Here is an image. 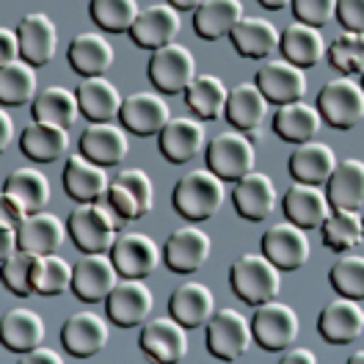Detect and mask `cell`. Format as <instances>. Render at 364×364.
<instances>
[{"label": "cell", "instance_id": "cell-1", "mask_svg": "<svg viewBox=\"0 0 364 364\" xmlns=\"http://www.w3.org/2000/svg\"><path fill=\"white\" fill-rule=\"evenodd\" d=\"M224 199H227L224 180L213 168H193L182 174L171 193L174 210L185 221H193V224L213 218L224 207Z\"/></svg>", "mask_w": 364, "mask_h": 364}, {"label": "cell", "instance_id": "cell-2", "mask_svg": "<svg viewBox=\"0 0 364 364\" xmlns=\"http://www.w3.org/2000/svg\"><path fill=\"white\" fill-rule=\"evenodd\" d=\"M229 287L243 304L259 306V304L279 296L282 268L271 262L262 251H246L229 268Z\"/></svg>", "mask_w": 364, "mask_h": 364}, {"label": "cell", "instance_id": "cell-3", "mask_svg": "<svg viewBox=\"0 0 364 364\" xmlns=\"http://www.w3.org/2000/svg\"><path fill=\"white\" fill-rule=\"evenodd\" d=\"M69 237L80 249V254L89 251H111L116 243V229L122 221L114 215V210L102 202H77L69 213Z\"/></svg>", "mask_w": 364, "mask_h": 364}, {"label": "cell", "instance_id": "cell-4", "mask_svg": "<svg viewBox=\"0 0 364 364\" xmlns=\"http://www.w3.org/2000/svg\"><path fill=\"white\" fill-rule=\"evenodd\" d=\"M315 105L334 130H353L364 119V86L350 75H340L323 83Z\"/></svg>", "mask_w": 364, "mask_h": 364}, {"label": "cell", "instance_id": "cell-5", "mask_svg": "<svg viewBox=\"0 0 364 364\" xmlns=\"http://www.w3.org/2000/svg\"><path fill=\"white\" fill-rule=\"evenodd\" d=\"M105 205L114 210L122 224L144 218L155 205V185L144 168H122L111 180Z\"/></svg>", "mask_w": 364, "mask_h": 364}, {"label": "cell", "instance_id": "cell-6", "mask_svg": "<svg viewBox=\"0 0 364 364\" xmlns=\"http://www.w3.org/2000/svg\"><path fill=\"white\" fill-rule=\"evenodd\" d=\"M207 328V350L215 356V359H224V362H237L249 353L251 342H254V328H251V320L232 309H215V315L210 318Z\"/></svg>", "mask_w": 364, "mask_h": 364}, {"label": "cell", "instance_id": "cell-7", "mask_svg": "<svg viewBox=\"0 0 364 364\" xmlns=\"http://www.w3.org/2000/svg\"><path fill=\"white\" fill-rule=\"evenodd\" d=\"M205 160L207 168H213L224 182H237L249 171H254L257 149L246 133L229 130V133H215L207 141Z\"/></svg>", "mask_w": 364, "mask_h": 364}, {"label": "cell", "instance_id": "cell-8", "mask_svg": "<svg viewBox=\"0 0 364 364\" xmlns=\"http://www.w3.org/2000/svg\"><path fill=\"white\" fill-rule=\"evenodd\" d=\"M149 83L160 91V94H185V89L196 80V58L185 45H171L158 47L149 55Z\"/></svg>", "mask_w": 364, "mask_h": 364}, {"label": "cell", "instance_id": "cell-9", "mask_svg": "<svg viewBox=\"0 0 364 364\" xmlns=\"http://www.w3.org/2000/svg\"><path fill=\"white\" fill-rule=\"evenodd\" d=\"M251 328H254V342L259 348L276 353V350H287L298 340L301 320H298V312L290 304L271 298V301H265L254 309Z\"/></svg>", "mask_w": 364, "mask_h": 364}, {"label": "cell", "instance_id": "cell-10", "mask_svg": "<svg viewBox=\"0 0 364 364\" xmlns=\"http://www.w3.org/2000/svg\"><path fill=\"white\" fill-rule=\"evenodd\" d=\"M119 268H116L111 251H89L75 262V282L72 293L83 304H100L111 296L119 284Z\"/></svg>", "mask_w": 364, "mask_h": 364}, {"label": "cell", "instance_id": "cell-11", "mask_svg": "<svg viewBox=\"0 0 364 364\" xmlns=\"http://www.w3.org/2000/svg\"><path fill=\"white\" fill-rule=\"evenodd\" d=\"M155 309V296L149 290V284L144 279H122L111 290V296L105 298V312L111 323L119 328H136L144 326Z\"/></svg>", "mask_w": 364, "mask_h": 364}, {"label": "cell", "instance_id": "cell-12", "mask_svg": "<svg viewBox=\"0 0 364 364\" xmlns=\"http://www.w3.org/2000/svg\"><path fill=\"white\" fill-rule=\"evenodd\" d=\"M213 251V240L202 227H196L193 221L185 227L174 229L166 237V249H163V259L166 268L171 273H196L199 268H205V262L210 259Z\"/></svg>", "mask_w": 364, "mask_h": 364}, {"label": "cell", "instance_id": "cell-13", "mask_svg": "<svg viewBox=\"0 0 364 364\" xmlns=\"http://www.w3.org/2000/svg\"><path fill=\"white\" fill-rule=\"evenodd\" d=\"M111 340V326L108 320L91 309H80L69 315L61 326V345L69 356L75 359H91L97 356Z\"/></svg>", "mask_w": 364, "mask_h": 364}, {"label": "cell", "instance_id": "cell-14", "mask_svg": "<svg viewBox=\"0 0 364 364\" xmlns=\"http://www.w3.org/2000/svg\"><path fill=\"white\" fill-rule=\"evenodd\" d=\"M141 350L160 364H177L188 353V328L177 318H152L144 323V331L138 337Z\"/></svg>", "mask_w": 364, "mask_h": 364}, {"label": "cell", "instance_id": "cell-15", "mask_svg": "<svg viewBox=\"0 0 364 364\" xmlns=\"http://www.w3.org/2000/svg\"><path fill=\"white\" fill-rule=\"evenodd\" d=\"M262 254L271 262H276L282 271H298V268H304L309 262V254H312L306 229L293 224L290 218L273 224L262 235Z\"/></svg>", "mask_w": 364, "mask_h": 364}, {"label": "cell", "instance_id": "cell-16", "mask_svg": "<svg viewBox=\"0 0 364 364\" xmlns=\"http://www.w3.org/2000/svg\"><path fill=\"white\" fill-rule=\"evenodd\" d=\"M119 122L133 136H160V130L171 122V108L160 91H136V94L124 97Z\"/></svg>", "mask_w": 364, "mask_h": 364}, {"label": "cell", "instance_id": "cell-17", "mask_svg": "<svg viewBox=\"0 0 364 364\" xmlns=\"http://www.w3.org/2000/svg\"><path fill=\"white\" fill-rule=\"evenodd\" d=\"M257 86L262 89V94L276 102V105H287L306 97L309 80H306V69L296 67L293 61L282 58H268L262 67L257 69Z\"/></svg>", "mask_w": 364, "mask_h": 364}, {"label": "cell", "instance_id": "cell-18", "mask_svg": "<svg viewBox=\"0 0 364 364\" xmlns=\"http://www.w3.org/2000/svg\"><path fill=\"white\" fill-rule=\"evenodd\" d=\"M158 144L163 158L182 166L207 149V130L193 116H171V122L160 130Z\"/></svg>", "mask_w": 364, "mask_h": 364}, {"label": "cell", "instance_id": "cell-19", "mask_svg": "<svg viewBox=\"0 0 364 364\" xmlns=\"http://www.w3.org/2000/svg\"><path fill=\"white\" fill-rule=\"evenodd\" d=\"M320 337L331 345H348L364 334V309L356 298H331L318 315Z\"/></svg>", "mask_w": 364, "mask_h": 364}, {"label": "cell", "instance_id": "cell-20", "mask_svg": "<svg viewBox=\"0 0 364 364\" xmlns=\"http://www.w3.org/2000/svg\"><path fill=\"white\" fill-rule=\"evenodd\" d=\"M111 174L108 166L80 155H69L64 166V191L75 202H102L111 188Z\"/></svg>", "mask_w": 364, "mask_h": 364}, {"label": "cell", "instance_id": "cell-21", "mask_svg": "<svg viewBox=\"0 0 364 364\" xmlns=\"http://www.w3.org/2000/svg\"><path fill=\"white\" fill-rule=\"evenodd\" d=\"M180 28V9H174L171 3H152L141 9L136 25L130 28V39L141 50H158V47L171 45Z\"/></svg>", "mask_w": 364, "mask_h": 364}, {"label": "cell", "instance_id": "cell-22", "mask_svg": "<svg viewBox=\"0 0 364 364\" xmlns=\"http://www.w3.org/2000/svg\"><path fill=\"white\" fill-rule=\"evenodd\" d=\"M130 130L116 122H91L77 141V149L86 158L97 160L102 166H119L130 155Z\"/></svg>", "mask_w": 364, "mask_h": 364}, {"label": "cell", "instance_id": "cell-23", "mask_svg": "<svg viewBox=\"0 0 364 364\" xmlns=\"http://www.w3.org/2000/svg\"><path fill=\"white\" fill-rule=\"evenodd\" d=\"M284 215L304 229H318L323 227V221L331 215V199L328 191H323V185L315 182H293L282 199Z\"/></svg>", "mask_w": 364, "mask_h": 364}, {"label": "cell", "instance_id": "cell-24", "mask_svg": "<svg viewBox=\"0 0 364 364\" xmlns=\"http://www.w3.org/2000/svg\"><path fill=\"white\" fill-rule=\"evenodd\" d=\"M279 193L276 185L265 171H249L246 177L235 182L232 188V205L235 213L246 221H265L271 218V213L276 210Z\"/></svg>", "mask_w": 364, "mask_h": 364}, {"label": "cell", "instance_id": "cell-25", "mask_svg": "<svg viewBox=\"0 0 364 364\" xmlns=\"http://www.w3.org/2000/svg\"><path fill=\"white\" fill-rule=\"evenodd\" d=\"M116 268L127 279H146L160 265L158 243L144 232H124L119 235L111 249Z\"/></svg>", "mask_w": 364, "mask_h": 364}, {"label": "cell", "instance_id": "cell-26", "mask_svg": "<svg viewBox=\"0 0 364 364\" xmlns=\"http://www.w3.org/2000/svg\"><path fill=\"white\" fill-rule=\"evenodd\" d=\"M23 39V61L36 69L47 67L58 53V28L45 11H31L17 23Z\"/></svg>", "mask_w": 364, "mask_h": 364}, {"label": "cell", "instance_id": "cell-27", "mask_svg": "<svg viewBox=\"0 0 364 364\" xmlns=\"http://www.w3.org/2000/svg\"><path fill=\"white\" fill-rule=\"evenodd\" d=\"M268 97L257 86V80H243L235 89H229V102H227V122L240 130V133H251L259 136L262 119L268 114Z\"/></svg>", "mask_w": 364, "mask_h": 364}, {"label": "cell", "instance_id": "cell-28", "mask_svg": "<svg viewBox=\"0 0 364 364\" xmlns=\"http://www.w3.org/2000/svg\"><path fill=\"white\" fill-rule=\"evenodd\" d=\"M168 315L185 328H202L215 315V296L205 282H185L168 296Z\"/></svg>", "mask_w": 364, "mask_h": 364}, {"label": "cell", "instance_id": "cell-29", "mask_svg": "<svg viewBox=\"0 0 364 364\" xmlns=\"http://www.w3.org/2000/svg\"><path fill=\"white\" fill-rule=\"evenodd\" d=\"M114 45L97 33V31H83L77 33L67 50L69 67L75 69L80 77H94V75H105L108 69L114 67Z\"/></svg>", "mask_w": 364, "mask_h": 364}, {"label": "cell", "instance_id": "cell-30", "mask_svg": "<svg viewBox=\"0 0 364 364\" xmlns=\"http://www.w3.org/2000/svg\"><path fill=\"white\" fill-rule=\"evenodd\" d=\"M20 149L33 163H55L69 152V130L53 122L33 119L20 133Z\"/></svg>", "mask_w": 364, "mask_h": 364}, {"label": "cell", "instance_id": "cell-31", "mask_svg": "<svg viewBox=\"0 0 364 364\" xmlns=\"http://www.w3.org/2000/svg\"><path fill=\"white\" fill-rule=\"evenodd\" d=\"M20 235V249L31 251V254H53L64 246L69 235V224L61 221L55 213H31L23 224L17 227Z\"/></svg>", "mask_w": 364, "mask_h": 364}, {"label": "cell", "instance_id": "cell-32", "mask_svg": "<svg viewBox=\"0 0 364 364\" xmlns=\"http://www.w3.org/2000/svg\"><path fill=\"white\" fill-rule=\"evenodd\" d=\"M229 39H232V47L251 61H268L282 45V33L265 17H243L237 28L229 33Z\"/></svg>", "mask_w": 364, "mask_h": 364}, {"label": "cell", "instance_id": "cell-33", "mask_svg": "<svg viewBox=\"0 0 364 364\" xmlns=\"http://www.w3.org/2000/svg\"><path fill=\"white\" fill-rule=\"evenodd\" d=\"M282 55L287 61H293L301 69H312L318 67L320 61L328 55V47L326 39L320 33L318 25H306V23H290L282 31Z\"/></svg>", "mask_w": 364, "mask_h": 364}, {"label": "cell", "instance_id": "cell-34", "mask_svg": "<svg viewBox=\"0 0 364 364\" xmlns=\"http://www.w3.org/2000/svg\"><path fill=\"white\" fill-rule=\"evenodd\" d=\"M320 124H323V114L318 111V105H309L306 100L279 105V111L273 114V133L296 146L312 141L315 133H320Z\"/></svg>", "mask_w": 364, "mask_h": 364}, {"label": "cell", "instance_id": "cell-35", "mask_svg": "<svg viewBox=\"0 0 364 364\" xmlns=\"http://www.w3.org/2000/svg\"><path fill=\"white\" fill-rule=\"evenodd\" d=\"M337 152L323 144V141H306L298 144L296 152L290 155V174L298 182H315V185H326L331 180L334 168H337Z\"/></svg>", "mask_w": 364, "mask_h": 364}, {"label": "cell", "instance_id": "cell-36", "mask_svg": "<svg viewBox=\"0 0 364 364\" xmlns=\"http://www.w3.org/2000/svg\"><path fill=\"white\" fill-rule=\"evenodd\" d=\"M77 100H80V114L89 122H114L124 102L116 83H111L105 75L83 77L77 86Z\"/></svg>", "mask_w": 364, "mask_h": 364}, {"label": "cell", "instance_id": "cell-37", "mask_svg": "<svg viewBox=\"0 0 364 364\" xmlns=\"http://www.w3.org/2000/svg\"><path fill=\"white\" fill-rule=\"evenodd\" d=\"M243 17L246 11L240 0H202L193 11V31L205 42H215L221 36H229Z\"/></svg>", "mask_w": 364, "mask_h": 364}, {"label": "cell", "instance_id": "cell-38", "mask_svg": "<svg viewBox=\"0 0 364 364\" xmlns=\"http://www.w3.org/2000/svg\"><path fill=\"white\" fill-rule=\"evenodd\" d=\"M45 320L33 309H9L0 320V340L14 353H28L45 342Z\"/></svg>", "mask_w": 364, "mask_h": 364}, {"label": "cell", "instance_id": "cell-39", "mask_svg": "<svg viewBox=\"0 0 364 364\" xmlns=\"http://www.w3.org/2000/svg\"><path fill=\"white\" fill-rule=\"evenodd\" d=\"M334 210H362L364 207V160L345 158L337 163L331 180L326 182Z\"/></svg>", "mask_w": 364, "mask_h": 364}, {"label": "cell", "instance_id": "cell-40", "mask_svg": "<svg viewBox=\"0 0 364 364\" xmlns=\"http://www.w3.org/2000/svg\"><path fill=\"white\" fill-rule=\"evenodd\" d=\"M39 94V69L28 61L0 64V105L20 108L33 102Z\"/></svg>", "mask_w": 364, "mask_h": 364}, {"label": "cell", "instance_id": "cell-41", "mask_svg": "<svg viewBox=\"0 0 364 364\" xmlns=\"http://www.w3.org/2000/svg\"><path fill=\"white\" fill-rule=\"evenodd\" d=\"M31 114L39 122H53V124H61L69 130L80 116L77 91H69L64 86H45L31 102Z\"/></svg>", "mask_w": 364, "mask_h": 364}, {"label": "cell", "instance_id": "cell-42", "mask_svg": "<svg viewBox=\"0 0 364 364\" xmlns=\"http://www.w3.org/2000/svg\"><path fill=\"white\" fill-rule=\"evenodd\" d=\"M185 102L199 119H221L227 114L229 89L218 75H196V80L185 89Z\"/></svg>", "mask_w": 364, "mask_h": 364}, {"label": "cell", "instance_id": "cell-43", "mask_svg": "<svg viewBox=\"0 0 364 364\" xmlns=\"http://www.w3.org/2000/svg\"><path fill=\"white\" fill-rule=\"evenodd\" d=\"M3 193L20 199L28 213H39V210H45L47 202H50L53 188H50L47 174H42L36 166H20V168H14V171L6 177Z\"/></svg>", "mask_w": 364, "mask_h": 364}, {"label": "cell", "instance_id": "cell-44", "mask_svg": "<svg viewBox=\"0 0 364 364\" xmlns=\"http://www.w3.org/2000/svg\"><path fill=\"white\" fill-rule=\"evenodd\" d=\"M323 246L337 254L359 246L364 240V215L359 210H331V215L323 221Z\"/></svg>", "mask_w": 364, "mask_h": 364}, {"label": "cell", "instance_id": "cell-45", "mask_svg": "<svg viewBox=\"0 0 364 364\" xmlns=\"http://www.w3.org/2000/svg\"><path fill=\"white\" fill-rule=\"evenodd\" d=\"M72 282H75V265L67 262L58 251L36 257L33 284H36L39 296H61V293L72 290Z\"/></svg>", "mask_w": 364, "mask_h": 364}, {"label": "cell", "instance_id": "cell-46", "mask_svg": "<svg viewBox=\"0 0 364 364\" xmlns=\"http://www.w3.org/2000/svg\"><path fill=\"white\" fill-rule=\"evenodd\" d=\"M89 14L108 33H130L141 9L138 0H89Z\"/></svg>", "mask_w": 364, "mask_h": 364}, {"label": "cell", "instance_id": "cell-47", "mask_svg": "<svg viewBox=\"0 0 364 364\" xmlns=\"http://www.w3.org/2000/svg\"><path fill=\"white\" fill-rule=\"evenodd\" d=\"M328 64L342 75H362L364 72V33L359 31H342L328 45Z\"/></svg>", "mask_w": 364, "mask_h": 364}, {"label": "cell", "instance_id": "cell-48", "mask_svg": "<svg viewBox=\"0 0 364 364\" xmlns=\"http://www.w3.org/2000/svg\"><path fill=\"white\" fill-rule=\"evenodd\" d=\"M328 284H331L340 296L362 301L364 298V257L362 254H345V257H340V259L331 265V271H328Z\"/></svg>", "mask_w": 364, "mask_h": 364}, {"label": "cell", "instance_id": "cell-49", "mask_svg": "<svg viewBox=\"0 0 364 364\" xmlns=\"http://www.w3.org/2000/svg\"><path fill=\"white\" fill-rule=\"evenodd\" d=\"M36 257L31 251H17L9 262H3V284L20 298L36 296V284H33V273H36Z\"/></svg>", "mask_w": 364, "mask_h": 364}, {"label": "cell", "instance_id": "cell-50", "mask_svg": "<svg viewBox=\"0 0 364 364\" xmlns=\"http://www.w3.org/2000/svg\"><path fill=\"white\" fill-rule=\"evenodd\" d=\"M337 6H340V0H293V14L298 23L323 28L337 17Z\"/></svg>", "mask_w": 364, "mask_h": 364}, {"label": "cell", "instance_id": "cell-51", "mask_svg": "<svg viewBox=\"0 0 364 364\" xmlns=\"http://www.w3.org/2000/svg\"><path fill=\"white\" fill-rule=\"evenodd\" d=\"M337 20L342 23L345 31H359V33H364V0H340Z\"/></svg>", "mask_w": 364, "mask_h": 364}, {"label": "cell", "instance_id": "cell-52", "mask_svg": "<svg viewBox=\"0 0 364 364\" xmlns=\"http://www.w3.org/2000/svg\"><path fill=\"white\" fill-rule=\"evenodd\" d=\"M23 61V39L17 28H0V64Z\"/></svg>", "mask_w": 364, "mask_h": 364}, {"label": "cell", "instance_id": "cell-53", "mask_svg": "<svg viewBox=\"0 0 364 364\" xmlns=\"http://www.w3.org/2000/svg\"><path fill=\"white\" fill-rule=\"evenodd\" d=\"M20 251V235H17V224L3 218L0 221V265L9 262L14 254Z\"/></svg>", "mask_w": 364, "mask_h": 364}, {"label": "cell", "instance_id": "cell-54", "mask_svg": "<svg viewBox=\"0 0 364 364\" xmlns=\"http://www.w3.org/2000/svg\"><path fill=\"white\" fill-rule=\"evenodd\" d=\"M20 364H61V353L53 350V348L39 345V348H33L28 353H20Z\"/></svg>", "mask_w": 364, "mask_h": 364}, {"label": "cell", "instance_id": "cell-55", "mask_svg": "<svg viewBox=\"0 0 364 364\" xmlns=\"http://www.w3.org/2000/svg\"><path fill=\"white\" fill-rule=\"evenodd\" d=\"M31 213L25 210V205L20 199H14V196H9V193H3V218H9V221H14L17 227L23 224L25 218H28Z\"/></svg>", "mask_w": 364, "mask_h": 364}, {"label": "cell", "instance_id": "cell-56", "mask_svg": "<svg viewBox=\"0 0 364 364\" xmlns=\"http://www.w3.org/2000/svg\"><path fill=\"white\" fill-rule=\"evenodd\" d=\"M282 364H318V356L309 348H287L282 350Z\"/></svg>", "mask_w": 364, "mask_h": 364}, {"label": "cell", "instance_id": "cell-57", "mask_svg": "<svg viewBox=\"0 0 364 364\" xmlns=\"http://www.w3.org/2000/svg\"><path fill=\"white\" fill-rule=\"evenodd\" d=\"M0 149H9V144L14 141V122H11V116H9V111H3L0 114Z\"/></svg>", "mask_w": 364, "mask_h": 364}, {"label": "cell", "instance_id": "cell-58", "mask_svg": "<svg viewBox=\"0 0 364 364\" xmlns=\"http://www.w3.org/2000/svg\"><path fill=\"white\" fill-rule=\"evenodd\" d=\"M168 3H171L174 9H180V11H196L202 0H168Z\"/></svg>", "mask_w": 364, "mask_h": 364}, {"label": "cell", "instance_id": "cell-59", "mask_svg": "<svg viewBox=\"0 0 364 364\" xmlns=\"http://www.w3.org/2000/svg\"><path fill=\"white\" fill-rule=\"evenodd\" d=\"M257 3L265 6V9H271V11H282V9L293 6V0H257Z\"/></svg>", "mask_w": 364, "mask_h": 364}, {"label": "cell", "instance_id": "cell-60", "mask_svg": "<svg viewBox=\"0 0 364 364\" xmlns=\"http://www.w3.org/2000/svg\"><path fill=\"white\" fill-rule=\"evenodd\" d=\"M348 364H364V350H356L348 356Z\"/></svg>", "mask_w": 364, "mask_h": 364}, {"label": "cell", "instance_id": "cell-61", "mask_svg": "<svg viewBox=\"0 0 364 364\" xmlns=\"http://www.w3.org/2000/svg\"><path fill=\"white\" fill-rule=\"evenodd\" d=\"M362 86H364V72H362Z\"/></svg>", "mask_w": 364, "mask_h": 364}]
</instances>
